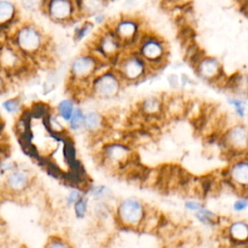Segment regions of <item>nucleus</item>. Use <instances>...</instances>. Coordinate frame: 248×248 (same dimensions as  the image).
I'll return each instance as SVG.
<instances>
[{"label":"nucleus","mask_w":248,"mask_h":248,"mask_svg":"<svg viewBox=\"0 0 248 248\" xmlns=\"http://www.w3.org/2000/svg\"><path fill=\"white\" fill-rule=\"evenodd\" d=\"M7 41L26 58L42 56L48 44L46 34L32 22L19 24Z\"/></svg>","instance_id":"obj_1"},{"label":"nucleus","mask_w":248,"mask_h":248,"mask_svg":"<svg viewBox=\"0 0 248 248\" xmlns=\"http://www.w3.org/2000/svg\"><path fill=\"white\" fill-rule=\"evenodd\" d=\"M132 49L146 62L151 72L162 68L168 59L167 43L158 35L144 30Z\"/></svg>","instance_id":"obj_2"},{"label":"nucleus","mask_w":248,"mask_h":248,"mask_svg":"<svg viewBox=\"0 0 248 248\" xmlns=\"http://www.w3.org/2000/svg\"><path fill=\"white\" fill-rule=\"evenodd\" d=\"M113 68L124 84L139 82L152 73L146 62L134 49H124L116 59Z\"/></svg>","instance_id":"obj_3"},{"label":"nucleus","mask_w":248,"mask_h":248,"mask_svg":"<svg viewBox=\"0 0 248 248\" xmlns=\"http://www.w3.org/2000/svg\"><path fill=\"white\" fill-rule=\"evenodd\" d=\"M124 85L123 80L113 67L104 69L95 75L89 86L90 95L101 99L109 100L117 97Z\"/></svg>","instance_id":"obj_4"},{"label":"nucleus","mask_w":248,"mask_h":248,"mask_svg":"<svg viewBox=\"0 0 248 248\" xmlns=\"http://www.w3.org/2000/svg\"><path fill=\"white\" fill-rule=\"evenodd\" d=\"M103 63L89 50L87 52L80 53L70 64V84L72 86L78 84H90L92 78L101 69Z\"/></svg>","instance_id":"obj_5"},{"label":"nucleus","mask_w":248,"mask_h":248,"mask_svg":"<svg viewBox=\"0 0 248 248\" xmlns=\"http://www.w3.org/2000/svg\"><path fill=\"white\" fill-rule=\"evenodd\" d=\"M219 142L232 159L248 155V126L239 123L229 127L220 135Z\"/></svg>","instance_id":"obj_6"},{"label":"nucleus","mask_w":248,"mask_h":248,"mask_svg":"<svg viewBox=\"0 0 248 248\" xmlns=\"http://www.w3.org/2000/svg\"><path fill=\"white\" fill-rule=\"evenodd\" d=\"M110 28L121 42L124 49H132L143 32L140 21L129 16L116 19Z\"/></svg>","instance_id":"obj_7"},{"label":"nucleus","mask_w":248,"mask_h":248,"mask_svg":"<svg viewBox=\"0 0 248 248\" xmlns=\"http://www.w3.org/2000/svg\"><path fill=\"white\" fill-rule=\"evenodd\" d=\"M55 23L68 24L80 18L76 0H46L44 11Z\"/></svg>","instance_id":"obj_8"},{"label":"nucleus","mask_w":248,"mask_h":248,"mask_svg":"<svg viewBox=\"0 0 248 248\" xmlns=\"http://www.w3.org/2000/svg\"><path fill=\"white\" fill-rule=\"evenodd\" d=\"M143 203L136 198L124 199L118 205L116 215L119 222L129 228L138 227L145 218Z\"/></svg>","instance_id":"obj_9"},{"label":"nucleus","mask_w":248,"mask_h":248,"mask_svg":"<svg viewBox=\"0 0 248 248\" xmlns=\"http://www.w3.org/2000/svg\"><path fill=\"white\" fill-rule=\"evenodd\" d=\"M194 69L197 75L203 80L224 87L228 77L223 72L222 64L218 58L205 55Z\"/></svg>","instance_id":"obj_10"},{"label":"nucleus","mask_w":248,"mask_h":248,"mask_svg":"<svg viewBox=\"0 0 248 248\" xmlns=\"http://www.w3.org/2000/svg\"><path fill=\"white\" fill-rule=\"evenodd\" d=\"M227 178L230 184L240 193H248V155L232 160Z\"/></svg>","instance_id":"obj_11"},{"label":"nucleus","mask_w":248,"mask_h":248,"mask_svg":"<svg viewBox=\"0 0 248 248\" xmlns=\"http://www.w3.org/2000/svg\"><path fill=\"white\" fill-rule=\"evenodd\" d=\"M132 151L127 144L119 141L109 142L106 144L102 149L103 160L110 166H120L126 163Z\"/></svg>","instance_id":"obj_12"},{"label":"nucleus","mask_w":248,"mask_h":248,"mask_svg":"<svg viewBox=\"0 0 248 248\" xmlns=\"http://www.w3.org/2000/svg\"><path fill=\"white\" fill-rule=\"evenodd\" d=\"M229 244L237 248H248V220L235 219L226 229Z\"/></svg>","instance_id":"obj_13"},{"label":"nucleus","mask_w":248,"mask_h":248,"mask_svg":"<svg viewBox=\"0 0 248 248\" xmlns=\"http://www.w3.org/2000/svg\"><path fill=\"white\" fill-rule=\"evenodd\" d=\"M30 183V175L27 170L16 168L10 172L6 174L5 178V184L7 188L14 192V193H19L24 191Z\"/></svg>","instance_id":"obj_14"},{"label":"nucleus","mask_w":248,"mask_h":248,"mask_svg":"<svg viewBox=\"0 0 248 248\" xmlns=\"http://www.w3.org/2000/svg\"><path fill=\"white\" fill-rule=\"evenodd\" d=\"M140 112L146 118L159 117L165 112V101L157 96H149L140 103Z\"/></svg>","instance_id":"obj_15"},{"label":"nucleus","mask_w":248,"mask_h":248,"mask_svg":"<svg viewBox=\"0 0 248 248\" xmlns=\"http://www.w3.org/2000/svg\"><path fill=\"white\" fill-rule=\"evenodd\" d=\"M81 17H91L103 13L108 0H76Z\"/></svg>","instance_id":"obj_16"},{"label":"nucleus","mask_w":248,"mask_h":248,"mask_svg":"<svg viewBox=\"0 0 248 248\" xmlns=\"http://www.w3.org/2000/svg\"><path fill=\"white\" fill-rule=\"evenodd\" d=\"M107 121L104 115L97 110H89L85 112L83 131L88 134H99L106 127Z\"/></svg>","instance_id":"obj_17"},{"label":"nucleus","mask_w":248,"mask_h":248,"mask_svg":"<svg viewBox=\"0 0 248 248\" xmlns=\"http://www.w3.org/2000/svg\"><path fill=\"white\" fill-rule=\"evenodd\" d=\"M77 107L75 104L74 99L66 98L61 100L56 106V112L57 115L66 122H69L72 118Z\"/></svg>","instance_id":"obj_18"},{"label":"nucleus","mask_w":248,"mask_h":248,"mask_svg":"<svg viewBox=\"0 0 248 248\" xmlns=\"http://www.w3.org/2000/svg\"><path fill=\"white\" fill-rule=\"evenodd\" d=\"M194 214H195L196 219L200 223H202V225H205V226H213L216 224V222L218 220V216L213 211H211L210 209L205 207L204 205Z\"/></svg>","instance_id":"obj_19"},{"label":"nucleus","mask_w":248,"mask_h":248,"mask_svg":"<svg viewBox=\"0 0 248 248\" xmlns=\"http://www.w3.org/2000/svg\"><path fill=\"white\" fill-rule=\"evenodd\" d=\"M84 117H85V112L80 107H77L72 118L68 122V127L71 131L78 132L83 130V125H84Z\"/></svg>","instance_id":"obj_20"},{"label":"nucleus","mask_w":248,"mask_h":248,"mask_svg":"<svg viewBox=\"0 0 248 248\" xmlns=\"http://www.w3.org/2000/svg\"><path fill=\"white\" fill-rule=\"evenodd\" d=\"M94 22L88 19L82 21L76 29L74 33V39L76 42L82 41L85 37H87L94 29Z\"/></svg>","instance_id":"obj_21"},{"label":"nucleus","mask_w":248,"mask_h":248,"mask_svg":"<svg viewBox=\"0 0 248 248\" xmlns=\"http://www.w3.org/2000/svg\"><path fill=\"white\" fill-rule=\"evenodd\" d=\"M228 103L233 108L235 114L239 118H244L246 114V102L239 97H231L228 99Z\"/></svg>","instance_id":"obj_22"},{"label":"nucleus","mask_w":248,"mask_h":248,"mask_svg":"<svg viewBox=\"0 0 248 248\" xmlns=\"http://www.w3.org/2000/svg\"><path fill=\"white\" fill-rule=\"evenodd\" d=\"M89 195L97 200V201H103L104 199H106L108 196L109 190L107 186L105 185H101V184H93L90 186L89 190H88Z\"/></svg>","instance_id":"obj_23"},{"label":"nucleus","mask_w":248,"mask_h":248,"mask_svg":"<svg viewBox=\"0 0 248 248\" xmlns=\"http://www.w3.org/2000/svg\"><path fill=\"white\" fill-rule=\"evenodd\" d=\"M46 0H20L22 8L29 13L44 11Z\"/></svg>","instance_id":"obj_24"},{"label":"nucleus","mask_w":248,"mask_h":248,"mask_svg":"<svg viewBox=\"0 0 248 248\" xmlns=\"http://www.w3.org/2000/svg\"><path fill=\"white\" fill-rule=\"evenodd\" d=\"M3 108L10 114L17 113L21 108V102L18 98H9L2 103Z\"/></svg>","instance_id":"obj_25"},{"label":"nucleus","mask_w":248,"mask_h":248,"mask_svg":"<svg viewBox=\"0 0 248 248\" xmlns=\"http://www.w3.org/2000/svg\"><path fill=\"white\" fill-rule=\"evenodd\" d=\"M88 209V198L84 195L78 202L74 205V212L77 218L82 219L85 217Z\"/></svg>","instance_id":"obj_26"},{"label":"nucleus","mask_w":248,"mask_h":248,"mask_svg":"<svg viewBox=\"0 0 248 248\" xmlns=\"http://www.w3.org/2000/svg\"><path fill=\"white\" fill-rule=\"evenodd\" d=\"M232 208L235 213H242L248 209V196H240L233 201Z\"/></svg>","instance_id":"obj_27"},{"label":"nucleus","mask_w":248,"mask_h":248,"mask_svg":"<svg viewBox=\"0 0 248 248\" xmlns=\"http://www.w3.org/2000/svg\"><path fill=\"white\" fill-rule=\"evenodd\" d=\"M83 196H84V194L80 190H78V189L71 190L68 193L67 197H66V203H67V205L68 206H74L75 203L77 202H78Z\"/></svg>","instance_id":"obj_28"},{"label":"nucleus","mask_w":248,"mask_h":248,"mask_svg":"<svg viewBox=\"0 0 248 248\" xmlns=\"http://www.w3.org/2000/svg\"><path fill=\"white\" fill-rule=\"evenodd\" d=\"M202 206H203V204L198 201H187L184 203V207L188 211H191L193 213H196L197 211H199Z\"/></svg>","instance_id":"obj_29"},{"label":"nucleus","mask_w":248,"mask_h":248,"mask_svg":"<svg viewBox=\"0 0 248 248\" xmlns=\"http://www.w3.org/2000/svg\"><path fill=\"white\" fill-rule=\"evenodd\" d=\"M46 248H71L68 243H66L65 241L61 240V239H57L54 238L53 240H50Z\"/></svg>","instance_id":"obj_30"},{"label":"nucleus","mask_w":248,"mask_h":248,"mask_svg":"<svg viewBox=\"0 0 248 248\" xmlns=\"http://www.w3.org/2000/svg\"><path fill=\"white\" fill-rule=\"evenodd\" d=\"M239 10H240V13L248 18V0H243L239 4Z\"/></svg>","instance_id":"obj_31"},{"label":"nucleus","mask_w":248,"mask_h":248,"mask_svg":"<svg viewBox=\"0 0 248 248\" xmlns=\"http://www.w3.org/2000/svg\"><path fill=\"white\" fill-rule=\"evenodd\" d=\"M219 248H237V247H235L233 245H231V244H226V245H223V246H221Z\"/></svg>","instance_id":"obj_32"}]
</instances>
